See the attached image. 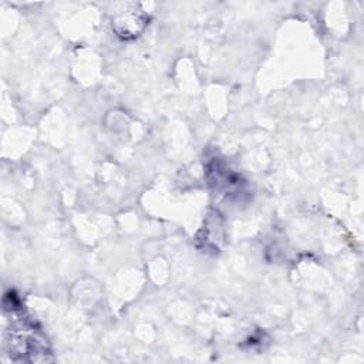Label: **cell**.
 <instances>
[{
    "label": "cell",
    "instance_id": "6da1fadb",
    "mask_svg": "<svg viewBox=\"0 0 364 364\" xmlns=\"http://www.w3.org/2000/svg\"><path fill=\"white\" fill-rule=\"evenodd\" d=\"M145 26V17L141 11H125L119 13L114 21L112 28L121 38H132L138 36Z\"/></svg>",
    "mask_w": 364,
    "mask_h": 364
}]
</instances>
